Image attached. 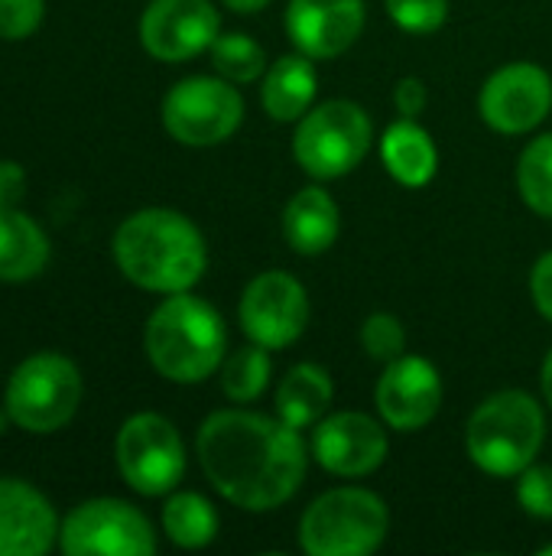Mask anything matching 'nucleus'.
I'll return each mask as SVG.
<instances>
[{"mask_svg":"<svg viewBox=\"0 0 552 556\" xmlns=\"http://www.w3.org/2000/svg\"><path fill=\"white\" fill-rule=\"evenodd\" d=\"M530 290H534V303L537 309L552 323V251L543 254L534 267V277H530Z\"/></svg>","mask_w":552,"mask_h":556,"instance_id":"obj_33","label":"nucleus"},{"mask_svg":"<svg viewBox=\"0 0 552 556\" xmlns=\"http://www.w3.org/2000/svg\"><path fill=\"white\" fill-rule=\"evenodd\" d=\"M361 345H364V352H368L371 358H377V362H394V358H400L403 349H407V332H403V326H400L397 316H390V313H374V316H368L364 326H361Z\"/></svg>","mask_w":552,"mask_h":556,"instance_id":"obj_27","label":"nucleus"},{"mask_svg":"<svg viewBox=\"0 0 552 556\" xmlns=\"http://www.w3.org/2000/svg\"><path fill=\"white\" fill-rule=\"evenodd\" d=\"M59 547L68 556H150L156 551V538L133 505L94 498L65 518L59 528Z\"/></svg>","mask_w":552,"mask_h":556,"instance_id":"obj_10","label":"nucleus"},{"mask_svg":"<svg viewBox=\"0 0 552 556\" xmlns=\"http://www.w3.org/2000/svg\"><path fill=\"white\" fill-rule=\"evenodd\" d=\"M521 199L543 218H552V134L537 137L517 163Z\"/></svg>","mask_w":552,"mask_h":556,"instance_id":"obj_25","label":"nucleus"},{"mask_svg":"<svg viewBox=\"0 0 552 556\" xmlns=\"http://www.w3.org/2000/svg\"><path fill=\"white\" fill-rule=\"evenodd\" d=\"M309 326V296L303 283L283 270L254 277L241 296V329L264 349L293 345Z\"/></svg>","mask_w":552,"mask_h":556,"instance_id":"obj_11","label":"nucleus"},{"mask_svg":"<svg viewBox=\"0 0 552 556\" xmlns=\"http://www.w3.org/2000/svg\"><path fill=\"white\" fill-rule=\"evenodd\" d=\"M270 381V355L264 345L251 342V345H241L234 349L228 358H224V368H221V391L238 401V404H251L264 394Z\"/></svg>","mask_w":552,"mask_h":556,"instance_id":"obj_24","label":"nucleus"},{"mask_svg":"<svg viewBox=\"0 0 552 556\" xmlns=\"http://www.w3.org/2000/svg\"><path fill=\"white\" fill-rule=\"evenodd\" d=\"M218 39L211 0H153L140 16V42L159 62H185Z\"/></svg>","mask_w":552,"mask_h":556,"instance_id":"obj_13","label":"nucleus"},{"mask_svg":"<svg viewBox=\"0 0 552 556\" xmlns=\"http://www.w3.org/2000/svg\"><path fill=\"white\" fill-rule=\"evenodd\" d=\"M442 407V378L433 362L420 355H400L387 362L377 384V410L387 427L400 433L423 430Z\"/></svg>","mask_w":552,"mask_h":556,"instance_id":"obj_14","label":"nucleus"},{"mask_svg":"<svg viewBox=\"0 0 552 556\" xmlns=\"http://www.w3.org/2000/svg\"><path fill=\"white\" fill-rule=\"evenodd\" d=\"M540 556H552V544H547V547L540 551Z\"/></svg>","mask_w":552,"mask_h":556,"instance_id":"obj_36","label":"nucleus"},{"mask_svg":"<svg viewBox=\"0 0 552 556\" xmlns=\"http://www.w3.org/2000/svg\"><path fill=\"white\" fill-rule=\"evenodd\" d=\"M244 121V101L231 81L195 75L182 78L163 98V124L185 147H215Z\"/></svg>","mask_w":552,"mask_h":556,"instance_id":"obj_8","label":"nucleus"},{"mask_svg":"<svg viewBox=\"0 0 552 556\" xmlns=\"http://www.w3.org/2000/svg\"><path fill=\"white\" fill-rule=\"evenodd\" d=\"M26 195V173L13 160H0V205L16 208V202Z\"/></svg>","mask_w":552,"mask_h":556,"instance_id":"obj_32","label":"nucleus"},{"mask_svg":"<svg viewBox=\"0 0 552 556\" xmlns=\"http://www.w3.org/2000/svg\"><path fill=\"white\" fill-rule=\"evenodd\" d=\"M390 20L407 33H436L449 16V0H384Z\"/></svg>","mask_w":552,"mask_h":556,"instance_id":"obj_28","label":"nucleus"},{"mask_svg":"<svg viewBox=\"0 0 552 556\" xmlns=\"http://www.w3.org/2000/svg\"><path fill=\"white\" fill-rule=\"evenodd\" d=\"M316 88H319V75H316L312 59L309 55H283L264 75L260 104L273 121L290 124V121H299L312 108Z\"/></svg>","mask_w":552,"mask_h":556,"instance_id":"obj_19","label":"nucleus"},{"mask_svg":"<svg viewBox=\"0 0 552 556\" xmlns=\"http://www.w3.org/2000/svg\"><path fill=\"white\" fill-rule=\"evenodd\" d=\"M49 261V241L42 228L20 208L0 205V280L20 283L36 277Z\"/></svg>","mask_w":552,"mask_h":556,"instance_id":"obj_21","label":"nucleus"},{"mask_svg":"<svg viewBox=\"0 0 552 556\" xmlns=\"http://www.w3.org/2000/svg\"><path fill=\"white\" fill-rule=\"evenodd\" d=\"M163 531L176 547L198 551L215 541L218 515L208 498H202L195 492H179L163 508Z\"/></svg>","mask_w":552,"mask_h":556,"instance_id":"obj_23","label":"nucleus"},{"mask_svg":"<svg viewBox=\"0 0 552 556\" xmlns=\"http://www.w3.org/2000/svg\"><path fill=\"white\" fill-rule=\"evenodd\" d=\"M394 104H397V111L403 114V117H410V121H416L420 114H423V108H426V85L420 81V78H403L400 85H397V91H394Z\"/></svg>","mask_w":552,"mask_h":556,"instance_id":"obj_31","label":"nucleus"},{"mask_svg":"<svg viewBox=\"0 0 552 556\" xmlns=\"http://www.w3.org/2000/svg\"><path fill=\"white\" fill-rule=\"evenodd\" d=\"M381 156H384L387 173L400 186H410V189L426 186L439 166V150H436L433 137L410 117L387 127V134L381 140Z\"/></svg>","mask_w":552,"mask_h":556,"instance_id":"obj_20","label":"nucleus"},{"mask_svg":"<svg viewBox=\"0 0 552 556\" xmlns=\"http://www.w3.org/2000/svg\"><path fill=\"white\" fill-rule=\"evenodd\" d=\"M338 231H342V215H338L335 199L325 189L309 186L290 199V205L283 212V235L296 254L316 257V254L329 251L335 244Z\"/></svg>","mask_w":552,"mask_h":556,"instance_id":"obj_18","label":"nucleus"},{"mask_svg":"<svg viewBox=\"0 0 552 556\" xmlns=\"http://www.w3.org/2000/svg\"><path fill=\"white\" fill-rule=\"evenodd\" d=\"M211 62L228 81L247 85V81H257L264 75L267 52L247 33H224L211 42Z\"/></svg>","mask_w":552,"mask_h":556,"instance_id":"obj_26","label":"nucleus"},{"mask_svg":"<svg viewBox=\"0 0 552 556\" xmlns=\"http://www.w3.org/2000/svg\"><path fill=\"white\" fill-rule=\"evenodd\" d=\"M228 332L218 309L198 296L169 293L146 323V355L176 384L205 381L224 358Z\"/></svg>","mask_w":552,"mask_h":556,"instance_id":"obj_3","label":"nucleus"},{"mask_svg":"<svg viewBox=\"0 0 552 556\" xmlns=\"http://www.w3.org/2000/svg\"><path fill=\"white\" fill-rule=\"evenodd\" d=\"M312 456L332 476H368L387 456V433L377 420L364 414H335L319 420L312 437Z\"/></svg>","mask_w":552,"mask_h":556,"instance_id":"obj_15","label":"nucleus"},{"mask_svg":"<svg viewBox=\"0 0 552 556\" xmlns=\"http://www.w3.org/2000/svg\"><path fill=\"white\" fill-rule=\"evenodd\" d=\"M270 0H224V7L228 10H234V13H257V10H264Z\"/></svg>","mask_w":552,"mask_h":556,"instance_id":"obj_34","label":"nucleus"},{"mask_svg":"<svg viewBox=\"0 0 552 556\" xmlns=\"http://www.w3.org/2000/svg\"><path fill=\"white\" fill-rule=\"evenodd\" d=\"M387 505L368 489H335L316 498L299 521L309 556H368L387 538Z\"/></svg>","mask_w":552,"mask_h":556,"instance_id":"obj_5","label":"nucleus"},{"mask_svg":"<svg viewBox=\"0 0 552 556\" xmlns=\"http://www.w3.org/2000/svg\"><path fill=\"white\" fill-rule=\"evenodd\" d=\"M540 384H543V397H547V404L552 407V349H550V355L543 358V375H540Z\"/></svg>","mask_w":552,"mask_h":556,"instance_id":"obj_35","label":"nucleus"},{"mask_svg":"<svg viewBox=\"0 0 552 556\" xmlns=\"http://www.w3.org/2000/svg\"><path fill=\"white\" fill-rule=\"evenodd\" d=\"M364 29V0H290L286 33L309 59L342 55Z\"/></svg>","mask_w":552,"mask_h":556,"instance_id":"obj_16","label":"nucleus"},{"mask_svg":"<svg viewBox=\"0 0 552 556\" xmlns=\"http://www.w3.org/2000/svg\"><path fill=\"white\" fill-rule=\"evenodd\" d=\"M46 0H0V39H26L39 29Z\"/></svg>","mask_w":552,"mask_h":556,"instance_id":"obj_30","label":"nucleus"},{"mask_svg":"<svg viewBox=\"0 0 552 556\" xmlns=\"http://www.w3.org/2000/svg\"><path fill=\"white\" fill-rule=\"evenodd\" d=\"M124 482L140 495H166L185 472V450L179 430L159 414L130 417L114 443Z\"/></svg>","mask_w":552,"mask_h":556,"instance_id":"obj_9","label":"nucleus"},{"mask_svg":"<svg viewBox=\"0 0 552 556\" xmlns=\"http://www.w3.org/2000/svg\"><path fill=\"white\" fill-rule=\"evenodd\" d=\"M371 150V121L355 101H325L316 111H306L293 153L296 163L316 179H338L351 173Z\"/></svg>","mask_w":552,"mask_h":556,"instance_id":"obj_7","label":"nucleus"},{"mask_svg":"<svg viewBox=\"0 0 552 556\" xmlns=\"http://www.w3.org/2000/svg\"><path fill=\"white\" fill-rule=\"evenodd\" d=\"M114 261L120 274L153 293H182L205 274L202 231L172 208H143L114 235Z\"/></svg>","mask_w":552,"mask_h":556,"instance_id":"obj_2","label":"nucleus"},{"mask_svg":"<svg viewBox=\"0 0 552 556\" xmlns=\"http://www.w3.org/2000/svg\"><path fill=\"white\" fill-rule=\"evenodd\" d=\"M198 459L221 498L244 511H273L306 476L299 430L251 410H218L198 430Z\"/></svg>","mask_w":552,"mask_h":556,"instance_id":"obj_1","label":"nucleus"},{"mask_svg":"<svg viewBox=\"0 0 552 556\" xmlns=\"http://www.w3.org/2000/svg\"><path fill=\"white\" fill-rule=\"evenodd\" d=\"M543 437V407L524 391H501L472 414L465 430V450L482 472L514 479L527 466H534Z\"/></svg>","mask_w":552,"mask_h":556,"instance_id":"obj_4","label":"nucleus"},{"mask_svg":"<svg viewBox=\"0 0 552 556\" xmlns=\"http://www.w3.org/2000/svg\"><path fill=\"white\" fill-rule=\"evenodd\" d=\"M332 378L325 368L319 365H296L290 368V375L280 381V391H277V414L283 424L303 430V427H312L325 417L329 404H332Z\"/></svg>","mask_w":552,"mask_h":556,"instance_id":"obj_22","label":"nucleus"},{"mask_svg":"<svg viewBox=\"0 0 552 556\" xmlns=\"http://www.w3.org/2000/svg\"><path fill=\"white\" fill-rule=\"evenodd\" d=\"M59 538V521L42 492L0 479V556H39Z\"/></svg>","mask_w":552,"mask_h":556,"instance_id":"obj_17","label":"nucleus"},{"mask_svg":"<svg viewBox=\"0 0 552 556\" xmlns=\"http://www.w3.org/2000/svg\"><path fill=\"white\" fill-rule=\"evenodd\" d=\"M517 502L534 518H552V466H527L521 472Z\"/></svg>","mask_w":552,"mask_h":556,"instance_id":"obj_29","label":"nucleus"},{"mask_svg":"<svg viewBox=\"0 0 552 556\" xmlns=\"http://www.w3.org/2000/svg\"><path fill=\"white\" fill-rule=\"evenodd\" d=\"M81 404L78 368L55 352H42L16 365L7 381L3 407L7 417L26 433L62 430Z\"/></svg>","mask_w":552,"mask_h":556,"instance_id":"obj_6","label":"nucleus"},{"mask_svg":"<svg viewBox=\"0 0 552 556\" xmlns=\"http://www.w3.org/2000/svg\"><path fill=\"white\" fill-rule=\"evenodd\" d=\"M478 108L488 127L501 134L534 130L552 108L550 75L534 62H511L485 81Z\"/></svg>","mask_w":552,"mask_h":556,"instance_id":"obj_12","label":"nucleus"}]
</instances>
